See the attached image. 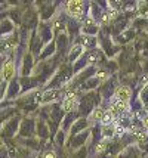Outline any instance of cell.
<instances>
[{
	"instance_id": "6da1fadb",
	"label": "cell",
	"mask_w": 148,
	"mask_h": 158,
	"mask_svg": "<svg viewBox=\"0 0 148 158\" xmlns=\"http://www.w3.org/2000/svg\"><path fill=\"white\" fill-rule=\"evenodd\" d=\"M68 12L76 18H80L83 14V3L82 2H70L68 3Z\"/></svg>"
},
{
	"instance_id": "7a4b0ae2",
	"label": "cell",
	"mask_w": 148,
	"mask_h": 158,
	"mask_svg": "<svg viewBox=\"0 0 148 158\" xmlns=\"http://www.w3.org/2000/svg\"><path fill=\"white\" fill-rule=\"evenodd\" d=\"M74 103H76V98L73 93H68V96L65 98V101L62 102V108L64 111H70L73 106H74Z\"/></svg>"
},
{
	"instance_id": "3957f363",
	"label": "cell",
	"mask_w": 148,
	"mask_h": 158,
	"mask_svg": "<svg viewBox=\"0 0 148 158\" xmlns=\"http://www.w3.org/2000/svg\"><path fill=\"white\" fill-rule=\"evenodd\" d=\"M125 110H126V102H123V101H117L111 105V114H120Z\"/></svg>"
},
{
	"instance_id": "277c9868",
	"label": "cell",
	"mask_w": 148,
	"mask_h": 158,
	"mask_svg": "<svg viewBox=\"0 0 148 158\" xmlns=\"http://www.w3.org/2000/svg\"><path fill=\"white\" fill-rule=\"evenodd\" d=\"M117 98H119V101L126 102L127 99L130 98V90L127 89V87H120V89H117Z\"/></svg>"
},
{
	"instance_id": "5b68a950",
	"label": "cell",
	"mask_w": 148,
	"mask_h": 158,
	"mask_svg": "<svg viewBox=\"0 0 148 158\" xmlns=\"http://www.w3.org/2000/svg\"><path fill=\"white\" fill-rule=\"evenodd\" d=\"M12 74H14V64L12 62H7V64L3 65V77L6 80H9L12 77Z\"/></svg>"
},
{
	"instance_id": "8992f818",
	"label": "cell",
	"mask_w": 148,
	"mask_h": 158,
	"mask_svg": "<svg viewBox=\"0 0 148 158\" xmlns=\"http://www.w3.org/2000/svg\"><path fill=\"white\" fill-rule=\"evenodd\" d=\"M105 115V112L101 110V108H96V110L92 112V120H102Z\"/></svg>"
},
{
	"instance_id": "52a82bcc",
	"label": "cell",
	"mask_w": 148,
	"mask_h": 158,
	"mask_svg": "<svg viewBox=\"0 0 148 158\" xmlns=\"http://www.w3.org/2000/svg\"><path fill=\"white\" fill-rule=\"evenodd\" d=\"M58 95V92L57 90H52V92H46L44 95H43V98H42V101L43 102H48V101H52L53 98Z\"/></svg>"
},
{
	"instance_id": "ba28073f",
	"label": "cell",
	"mask_w": 148,
	"mask_h": 158,
	"mask_svg": "<svg viewBox=\"0 0 148 158\" xmlns=\"http://www.w3.org/2000/svg\"><path fill=\"white\" fill-rule=\"evenodd\" d=\"M102 121H104L105 124L111 123V121H113V114H111V112H107L105 115H104V118H102Z\"/></svg>"
},
{
	"instance_id": "9c48e42d",
	"label": "cell",
	"mask_w": 148,
	"mask_h": 158,
	"mask_svg": "<svg viewBox=\"0 0 148 158\" xmlns=\"http://www.w3.org/2000/svg\"><path fill=\"white\" fill-rule=\"evenodd\" d=\"M105 146H107V143H105V142H102V143H99L98 146H96V151H98V152H104V151H105Z\"/></svg>"
},
{
	"instance_id": "30bf717a",
	"label": "cell",
	"mask_w": 148,
	"mask_h": 158,
	"mask_svg": "<svg viewBox=\"0 0 148 158\" xmlns=\"http://www.w3.org/2000/svg\"><path fill=\"white\" fill-rule=\"evenodd\" d=\"M135 136H136L138 140H144V139H145V135H144L142 131H136V135H135Z\"/></svg>"
},
{
	"instance_id": "8fae6325",
	"label": "cell",
	"mask_w": 148,
	"mask_h": 158,
	"mask_svg": "<svg viewBox=\"0 0 148 158\" xmlns=\"http://www.w3.org/2000/svg\"><path fill=\"white\" fill-rule=\"evenodd\" d=\"M96 59H98V53H93V55H91V56H89V59H87V61H89V62H91V64H92V62H95V61H96Z\"/></svg>"
},
{
	"instance_id": "7c38bea8",
	"label": "cell",
	"mask_w": 148,
	"mask_h": 158,
	"mask_svg": "<svg viewBox=\"0 0 148 158\" xmlns=\"http://www.w3.org/2000/svg\"><path fill=\"white\" fill-rule=\"evenodd\" d=\"M104 135H105V136H111V135H113V130L108 129V127H104Z\"/></svg>"
},
{
	"instance_id": "4fadbf2b",
	"label": "cell",
	"mask_w": 148,
	"mask_h": 158,
	"mask_svg": "<svg viewBox=\"0 0 148 158\" xmlns=\"http://www.w3.org/2000/svg\"><path fill=\"white\" fill-rule=\"evenodd\" d=\"M116 133H117V135H121V133H123V129H121V127H120V126H117V127H116Z\"/></svg>"
},
{
	"instance_id": "5bb4252c",
	"label": "cell",
	"mask_w": 148,
	"mask_h": 158,
	"mask_svg": "<svg viewBox=\"0 0 148 158\" xmlns=\"http://www.w3.org/2000/svg\"><path fill=\"white\" fill-rule=\"evenodd\" d=\"M44 158H55V154H53V152H48V154L44 155Z\"/></svg>"
},
{
	"instance_id": "9a60e30c",
	"label": "cell",
	"mask_w": 148,
	"mask_h": 158,
	"mask_svg": "<svg viewBox=\"0 0 148 158\" xmlns=\"http://www.w3.org/2000/svg\"><path fill=\"white\" fill-rule=\"evenodd\" d=\"M98 77H99V78H105V73H99Z\"/></svg>"
},
{
	"instance_id": "2e32d148",
	"label": "cell",
	"mask_w": 148,
	"mask_h": 158,
	"mask_svg": "<svg viewBox=\"0 0 148 158\" xmlns=\"http://www.w3.org/2000/svg\"><path fill=\"white\" fill-rule=\"evenodd\" d=\"M144 126H145V127H148V118H145V120H144Z\"/></svg>"
}]
</instances>
